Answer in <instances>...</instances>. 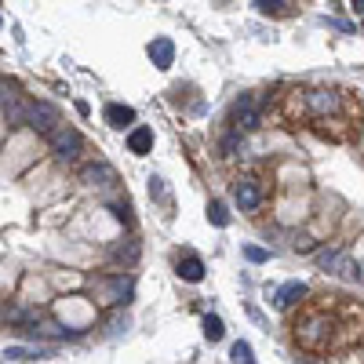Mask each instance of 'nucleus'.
Segmentation results:
<instances>
[{"label": "nucleus", "instance_id": "nucleus-1", "mask_svg": "<svg viewBox=\"0 0 364 364\" xmlns=\"http://www.w3.org/2000/svg\"><path fill=\"white\" fill-rule=\"evenodd\" d=\"M274 120L288 132H310L321 142L346 146L357 142L364 128V99L346 88L324 84H292L277 95Z\"/></svg>", "mask_w": 364, "mask_h": 364}, {"label": "nucleus", "instance_id": "nucleus-2", "mask_svg": "<svg viewBox=\"0 0 364 364\" xmlns=\"http://www.w3.org/2000/svg\"><path fill=\"white\" fill-rule=\"evenodd\" d=\"M288 331L310 357H346L364 346V306L339 292L310 295L295 306Z\"/></svg>", "mask_w": 364, "mask_h": 364}, {"label": "nucleus", "instance_id": "nucleus-3", "mask_svg": "<svg viewBox=\"0 0 364 364\" xmlns=\"http://www.w3.org/2000/svg\"><path fill=\"white\" fill-rule=\"evenodd\" d=\"M233 200L237 208L248 212V215H259L266 208V200H270V182L259 171H244V175L233 179Z\"/></svg>", "mask_w": 364, "mask_h": 364}, {"label": "nucleus", "instance_id": "nucleus-4", "mask_svg": "<svg viewBox=\"0 0 364 364\" xmlns=\"http://www.w3.org/2000/svg\"><path fill=\"white\" fill-rule=\"evenodd\" d=\"M47 142H52V153L58 157L62 164H73L77 157L84 153V135L77 128H66V124H58V128L47 135Z\"/></svg>", "mask_w": 364, "mask_h": 364}, {"label": "nucleus", "instance_id": "nucleus-5", "mask_svg": "<svg viewBox=\"0 0 364 364\" xmlns=\"http://www.w3.org/2000/svg\"><path fill=\"white\" fill-rule=\"evenodd\" d=\"M26 124H29L33 132H40V135H52V132L58 128V113H55V106H47V102H29Z\"/></svg>", "mask_w": 364, "mask_h": 364}, {"label": "nucleus", "instance_id": "nucleus-6", "mask_svg": "<svg viewBox=\"0 0 364 364\" xmlns=\"http://www.w3.org/2000/svg\"><path fill=\"white\" fill-rule=\"evenodd\" d=\"M233 117H237V128H244V132L262 128V109H259V102L251 99V95H244V99L233 106Z\"/></svg>", "mask_w": 364, "mask_h": 364}, {"label": "nucleus", "instance_id": "nucleus-7", "mask_svg": "<svg viewBox=\"0 0 364 364\" xmlns=\"http://www.w3.org/2000/svg\"><path fill=\"white\" fill-rule=\"evenodd\" d=\"M303 295H306V284L303 280H288V284H280V288L274 292V306L277 310H292L303 303Z\"/></svg>", "mask_w": 364, "mask_h": 364}, {"label": "nucleus", "instance_id": "nucleus-8", "mask_svg": "<svg viewBox=\"0 0 364 364\" xmlns=\"http://www.w3.org/2000/svg\"><path fill=\"white\" fill-rule=\"evenodd\" d=\"M99 288H102V303H128V295H132V280L128 277H109V280H99Z\"/></svg>", "mask_w": 364, "mask_h": 364}, {"label": "nucleus", "instance_id": "nucleus-9", "mask_svg": "<svg viewBox=\"0 0 364 364\" xmlns=\"http://www.w3.org/2000/svg\"><path fill=\"white\" fill-rule=\"evenodd\" d=\"M102 117H106L109 128L124 132V128H132V124H135V109H132V106H120V102H109Z\"/></svg>", "mask_w": 364, "mask_h": 364}, {"label": "nucleus", "instance_id": "nucleus-10", "mask_svg": "<svg viewBox=\"0 0 364 364\" xmlns=\"http://www.w3.org/2000/svg\"><path fill=\"white\" fill-rule=\"evenodd\" d=\"M128 150H132L135 157H146V153L153 150V132L146 128V124L132 128V135H128Z\"/></svg>", "mask_w": 364, "mask_h": 364}, {"label": "nucleus", "instance_id": "nucleus-11", "mask_svg": "<svg viewBox=\"0 0 364 364\" xmlns=\"http://www.w3.org/2000/svg\"><path fill=\"white\" fill-rule=\"evenodd\" d=\"M26 113H29V106L22 109L19 95H8V88H4V120L11 124V128H19V124H26Z\"/></svg>", "mask_w": 364, "mask_h": 364}, {"label": "nucleus", "instance_id": "nucleus-12", "mask_svg": "<svg viewBox=\"0 0 364 364\" xmlns=\"http://www.w3.org/2000/svg\"><path fill=\"white\" fill-rule=\"evenodd\" d=\"M150 58H153V66H161V70H168L171 66V58H175V44L171 40H153L150 44Z\"/></svg>", "mask_w": 364, "mask_h": 364}, {"label": "nucleus", "instance_id": "nucleus-13", "mask_svg": "<svg viewBox=\"0 0 364 364\" xmlns=\"http://www.w3.org/2000/svg\"><path fill=\"white\" fill-rule=\"evenodd\" d=\"M179 277H182V280H189V284L204 280V262H200L197 255H186V259H179Z\"/></svg>", "mask_w": 364, "mask_h": 364}, {"label": "nucleus", "instance_id": "nucleus-14", "mask_svg": "<svg viewBox=\"0 0 364 364\" xmlns=\"http://www.w3.org/2000/svg\"><path fill=\"white\" fill-rule=\"evenodd\" d=\"M81 179L91 182V186H109V182H113V171H109L106 164H91V168L81 171Z\"/></svg>", "mask_w": 364, "mask_h": 364}, {"label": "nucleus", "instance_id": "nucleus-15", "mask_svg": "<svg viewBox=\"0 0 364 364\" xmlns=\"http://www.w3.org/2000/svg\"><path fill=\"white\" fill-rule=\"evenodd\" d=\"M251 4H255L262 15H274V19H284V15H288V4H284V0H251Z\"/></svg>", "mask_w": 364, "mask_h": 364}, {"label": "nucleus", "instance_id": "nucleus-16", "mask_svg": "<svg viewBox=\"0 0 364 364\" xmlns=\"http://www.w3.org/2000/svg\"><path fill=\"white\" fill-rule=\"evenodd\" d=\"M223 321H219V317H212V313H208V317H204V335H208L212 342H219V339H223Z\"/></svg>", "mask_w": 364, "mask_h": 364}, {"label": "nucleus", "instance_id": "nucleus-17", "mask_svg": "<svg viewBox=\"0 0 364 364\" xmlns=\"http://www.w3.org/2000/svg\"><path fill=\"white\" fill-rule=\"evenodd\" d=\"M208 219H212L215 226H226V223H230V215H226V208H223V200H212V204H208Z\"/></svg>", "mask_w": 364, "mask_h": 364}, {"label": "nucleus", "instance_id": "nucleus-18", "mask_svg": "<svg viewBox=\"0 0 364 364\" xmlns=\"http://www.w3.org/2000/svg\"><path fill=\"white\" fill-rule=\"evenodd\" d=\"M237 364H251V361H255V357H251V346L248 342H233V354H230Z\"/></svg>", "mask_w": 364, "mask_h": 364}, {"label": "nucleus", "instance_id": "nucleus-19", "mask_svg": "<svg viewBox=\"0 0 364 364\" xmlns=\"http://www.w3.org/2000/svg\"><path fill=\"white\" fill-rule=\"evenodd\" d=\"M237 150H241V128L223 139V157H237Z\"/></svg>", "mask_w": 364, "mask_h": 364}, {"label": "nucleus", "instance_id": "nucleus-20", "mask_svg": "<svg viewBox=\"0 0 364 364\" xmlns=\"http://www.w3.org/2000/svg\"><path fill=\"white\" fill-rule=\"evenodd\" d=\"M244 255H248L251 262H266V259H270V251H262V248H244Z\"/></svg>", "mask_w": 364, "mask_h": 364}, {"label": "nucleus", "instance_id": "nucleus-21", "mask_svg": "<svg viewBox=\"0 0 364 364\" xmlns=\"http://www.w3.org/2000/svg\"><path fill=\"white\" fill-rule=\"evenodd\" d=\"M354 8H357V11H364V0H354Z\"/></svg>", "mask_w": 364, "mask_h": 364}]
</instances>
